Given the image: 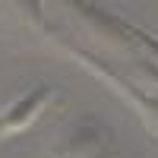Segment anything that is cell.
Returning a JSON list of instances; mask_svg holds the SVG:
<instances>
[{
    "instance_id": "6da1fadb",
    "label": "cell",
    "mask_w": 158,
    "mask_h": 158,
    "mask_svg": "<svg viewBox=\"0 0 158 158\" xmlns=\"http://www.w3.org/2000/svg\"><path fill=\"white\" fill-rule=\"evenodd\" d=\"M54 98V89L51 85H35L29 92H22L16 101H10L3 111H0V139H6L13 133L25 130L38 114L44 111V104Z\"/></svg>"
}]
</instances>
